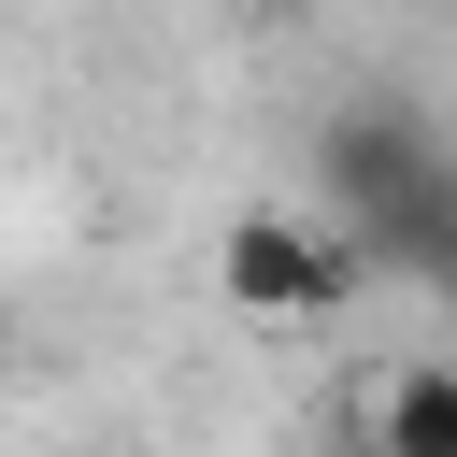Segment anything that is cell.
Returning <instances> with one entry per match:
<instances>
[{
	"instance_id": "6da1fadb",
	"label": "cell",
	"mask_w": 457,
	"mask_h": 457,
	"mask_svg": "<svg viewBox=\"0 0 457 457\" xmlns=\"http://www.w3.org/2000/svg\"><path fill=\"white\" fill-rule=\"evenodd\" d=\"M314 200L371 271H428L457 243V143L414 100H357V114L314 129Z\"/></svg>"
},
{
	"instance_id": "7a4b0ae2",
	"label": "cell",
	"mask_w": 457,
	"mask_h": 457,
	"mask_svg": "<svg viewBox=\"0 0 457 457\" xmlns=\"http://www.w3.org/2000/svg\"><path fill=\"white\" fill-rule=\"evenodd\" d=\"M357 286H371V257H357L328 214H286V200H271V214H243V228H228V314H257V328L343 314Z\"/></svg>"
},
{
	"instance_id": "3957f363",
	"label": "cell",
	"mask_w": 457,
	"mask_h": 457,
	"mask_svg": "<svg viewBox=\"0 0 457 457\" xmlns=\"http://www.w3.org/2000/svg\"><path fill=\"white\" fill-rule=\"evenodd\" d=\"M357 443H371V457H457V357H400V371L371 386Z\"/></svg>"
},
{
	"instance_id": "277c9868",
	"label": "cell",
	"mask_w": 457,
	"mask_h": 457,
	"mask_svg": "<svg viewBox=\"0 0 457 457\" xmlns=\"http://www.w3.org/2000/svg\"><path fill=\"white\" fill-rule=\"evenodd\" d=\"M428 286H443V300H457V243H443V257H428Z\"/></svg>"
},
{
	"instance_id": "5b68a950",
	"label": "cell",
	"mask_w": 457,
	"mask_h": 457,
	"mask_svg": "<svg viewBox=\"0 0 457 457\" xmlns=\"http://www.w3.org/2000/svg\"><path fill=\"white\" fill-rule=\"evenodd\" d=\"M343 457H371V443H343Z\"/></svg>"
}]
</instances>
